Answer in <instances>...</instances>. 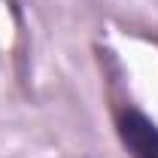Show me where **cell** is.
Listing matches in <instances>:
<instances>
[{
  "instance_id": "1",
  "label": "cell",
  "mask_w": 158,
  "mask_h": 158,
  "mask_svg": "<svg viewBox=\"0 0 158 158\" xmlns=\"http://www.w3.org/2000/svg\"><path fill=\"white\" fill-rule=\"evenodd\" d=\"M116 131L131 158H158V128L152 118L125 106L116 113Z\"/></svg>"
}]
</instances>
